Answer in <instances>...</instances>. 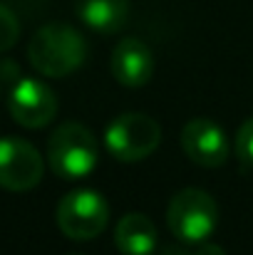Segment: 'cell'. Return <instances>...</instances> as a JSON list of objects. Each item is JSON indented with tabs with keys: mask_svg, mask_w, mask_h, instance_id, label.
<instances>
[{
	"mask_svg": "<svg viewBox=\"0 0 253 255\" xmlns=\"http://www.w3.org/2000/svg\"><path fill=\"white\" fill-rule=\"evenodd\" d=\"M112 75L124 87H144L154 75V55L139 37H124L112 52Z\"/></svg>",
	"mask_w": 253,
	"mask_h": 255,
	"instance_id": "obj_9",
	"label": "cell"
},
{
	"mask_svg": "<svg viewBox=\"0 0 253 255\" xmlns=\"http://www.w3.org/2000/svg\"><path fill=\"white\" fill-rule=\"evenodd\" d=\"M107 223H109V206L92 188L70 191L57 203V226L72 241L97 238L107 228Z\"/></svg>",
	"mask_w": 253,
	"mask_h": 255,
	"instance_id": "obj_5",
	"label": "cell"
},
{
	"mask_svg": "<svg viewBox=\"0 0 253 255\" xmlns=\"http://www.w3.org/2000/svg\"><path fill=\"white\" fill-rule=\"evenodd\" d=\"M114 243L122 255H154L159 236L144 213H127L114 231Z\"/></svg>",
	"mask_w": 253,
	"mask_h": 255,
	"instance_id": "obj_10",
	"label": "cell"
},
{
	"mask_svg": "<svg viewBox=\"0 0 253 255\" xmlns=\"http://www.w3.org/2000/svg\"><path fill=\"white\" fill-rule=\"evenodd\" d=\"M194 255H224V251H221L219 246H204V248H199Z\"/></svg>",
	"mask_w": 253,
	"mask_h": 255,
	"instance_id": "obj_14",
	"label": "cell"
},
{
	"mask_svg": "<svg viewBox=\"0 0 253 255\" xmlns=\"http://www.w3.org/2000/svg\"><path fill=\"white\" fill-rule=\"evenodd\" d=\"M10 117L27 129L47 127L57 114V97L40 80H20L7 97Z\"/></svg>",
	"mask_w": 253,
	"mask_h": 255,
	"instance_id": "obj_7",
	"label": "cell"
},
{
	"mask_svg": "<svg viewBox=\"0 0 253 255\" xmlns=\"http://www.w3.org/2000/svg\"><path fill=\"white\" fill-rule=\"evenodd\" d=\"M167 223L171 233L184 243H201L219 223V206L206 191L184 188L169 201Z\"/></svg>",
	"mask_w": 253,
	"mask_h": 255,
	"instance_id": "obj_3",
	"label": "cell"
},
{
	"mask_svg": "<svg viewBox=\"0 0 253 255\" xmlns=\"http://www.w3.org/2000/svg\"><path fill=\"white\" fill-rule=\"evenodd\" d=\"M42 156L30 141L15 136L0 139V186L5 191L22 193L35 188L42 178Z\"/></svg>",
	"mask_w": 253,
	"mask_h": 255,
	"instance_id": "obj_6",
	"label": "cell"
},
{
	"mask_svg": "<svg viewBox=\"0 0 253 255\" xmlns=\"http://www.w3.org/2000/svg\"><path fill=\"white\" fill-rule=\"evenodd\" d=\"M50 169L60 178H82L89 176L99 161V146L94 134L77 122L57 127L47 141Z\"/></svg>",
	"mask_w": 253,
	"mask_h": 255,
	"instance_id": "obj_2",
	"label": "cell"
},
{
	"mask_svg": "<svg viewBox=\"0 0 253 255\" xmlns=\"http://www.w3.org/2000/svg\"><path fill=\"white\" fill-rule=\"evenodd\" d=\"M162 141V129L157 119L142 114V112H127L117 117L107 131H104V144L107 151L119 159V161H142L157 151Z\"/></svg>",
	"mask_w": 253,
	"mask_h": 255,
	"instance_id": "obj_4",
	"label": "cell"
},
{
	"mask_svg": "<svg viewBox=\"0 0 253 255\" xmlns=\"http://www.w3.org/2000/svg\"><path fill=\"white\" fill-rule=\"evenodd\" d=\"M75 12L94 32L112 35L129 17V0H75Z\"/></svg>",
	"mask_w": 253,
	"mask_h": 255,
	"instance_id": "obj_11",
	"label": "cell"
},
{
	"mask_svg": "<svg viewBox=\"0 0 253 255\" xmlns=\"http://www.w3.org/2000/svg\"><path fill=\"white\" fill-rule=\"evenodd\" d=\"M30 65L45 77H67L80 70L87 57L84 37L65 22H50L40 27L27 45Z\"/></svg>",
	"mask_w": 253,
	"mask_h": 255,
	"instance_id": "obj_1",
	"label": "cell"
},
{
	"mask_svg": "<svg viewBox=\"0 0 253 255\" xmlns=\"http://www.w3.org/2000/svg\"><path fill=\"white\" fill-rule=\"evenodd\" d=\"M181 149L184 154L204 169H216L229 159V136L211 119H191L181 129Z\"/></svg>",
	"mask_w": 253,
	"mask_h": 255,
	"instance_id": "obj_8",
	"label": "cell"
},
{
	"mask_svg": "<svg viewBox=\"0 0 253 255\" xmlns=\"http://www.w3.org/2000/svg\"><path fill=\"white\" fill-rule=\"evenodd\" d=\"M20 37V22L15 12L0 2V52H7Z\"/></svg>",
	"mask_w": 253,
	"mask_h": 255,
	"instance_id": "obj_12",
	"label": "cell"
},
{
	"mask_svg": "<svg viewBox=\"0 0 253 255\" xmlns=\"http://www.w3.org/2000/svg\"><path fill=\"white\" fill-rule=\"evenodd\" d=\"M236 154L241 159V164L246 169L253 171V117L246 119L239 129V136H236Z\"/></svg>",
	"mask_w": 253,
	"mask_h": 255,
	"instance_id": "obj_13",
	"label": "cell"
}]
</instances>
